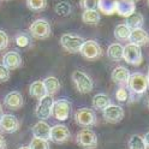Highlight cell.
Listing matches in <instances>:
<instances>
[{
  "instance_id": "cell-1",
  "label": "cell",
  "mask_w": 149,
  "mask_h": 149,
  "mask_svg": "<svg viewBox=\"0 0 149 149\" xmlns=\"http://www.w3.org/2000/svg\"><path fill=\"white\" fill-rule=\"evenodd\" d=\"M127 87H129L130 93H132L134 95H142L149 88L148 78L146 74L141 72H135L132 74H130L129 81H127Z\"/></svg>"
},
{
  "instance_id": "cell-2",
  "label": "cell",
  "mask_w": 149,
  "mask_h": 149,
  "mask_svg": "<svg viewBox=\"0 0 149 149\" xmlns=\"http://www.w3.org/2000/svg\"><path fill=\"white\" fill-rule=\"evenodd\" d=\"M29 34L39 40H45L48 39L52 34V28L51 24L46 21V19H36L31 23L29 26Z\"/></svg>"
},
{
  "instance_id": "cell-3",
  "label": "cell",
  "mask_w": 149,
  "mask_h": 149,
  "mask_svg": "<svg viewBox=\"0 0 149 149\" xmlns=\"http://www.w3.org/2000/svg\"><path fill=\"white\" fill-rule=\"evenodd\" d=\"M72 81L81 94H89L93 90V81L86 72L76 70L72 72Z\"/></svg>"
},
{
  "instance_id": "cell-4",
  "label": "cell",
  "mask_w": 149,
  "mask_h": 149,
  "mask_svg": "<svg viewBox=\"0 0 149 149\" xmlns=\"http://www.w3.org/2000/svg\"><path fill=\"white\" fill-rule=\"evenodd\" d=\"M53 104H54V100L49 94L39 99V104H37L35 108V116L40 120H46L51 118L53 112Z\"/></svg>"
},
{
  "instance_id": "cell-5",
  "label": "cell",
  "mask_w": 149,
  "mask_h": 149,
  "mask_svg": "<svg viewBox=\"0 0 149 149\" xmlns=\"http://www.w3.org/2000/svg\"><path fill=\"white\" fill-rule=\"evenodd\" d=\"M84 41L86 40L83 37L78 35H72V34H64L60 37L61 47L69 53H78Z\"/></svg>"
},
{
  "instance_id": "cell-6",
  "label": "cell",
  "mask_w": 149,
  "mask_h": 149,
  "mask_svg": "<svg viewBox=\"0 0 149 149\" xmlns=\"http://www.w3.org/2000/svg\"><path fill=\"white\" fill-rule=\"evenodd\" d=\"M123 59L130 64L137 66L142 63V51L141 47L134 43H127L126 46H124V52H123Z\"/></svg>"
},
{
  "instance_id": "cell-7",
  "label": "cell",
  "mask_w": 149,
  "mask_h": 149,
  "mask_svg": "<svg viewBox=\"0 0 149 149\" xmlns=\"http://www.w3.org/2000/svg\"><path fill=\"white\" fill-rule=\"evenodd\" d=\"M71 108L72 106L70 104V101L65 99H59L57 101H54L53 104L52 116L57 120H59V122H65L71 114Z\"/></svg>"
},
{
  "instance_id": "cell-8",
  "label": "cell",
  "mask_w": 149,
  "mask_h": 149,
  "mask_svg": "<svg viewBox=\"0 0 149 149\" xmlns=\"http://www.w3.org/2000/svg\"><path fill=\"white\" fill-rule=\"evenodd\" d=\"M79 53L82 54V57H84L88 60H96L102 55V48L97 42L88 40L83 42Z\"/></svg>"
},
{
  "instance_id": "cell-9",
  "label": "cell",
  "mask_w": 149,
  "mask_h": 149,
  "mask_svg": "<svg viewBox=\"0 0 149 149\" xmlns=\"http://www.w3.org/2000/svg\"><path fill=\"white\" fill-rule=\"evenodd\" d=\"M77 143L84 149H95L97 147V136L90 129H83L77 134Z\"/></svg>"
},
{
  "instance_id": "cell-10",
  "label": "cell",
  "mask_w": 149,
  "mask_h": 149,
  "mask_svg": "<svg viewBox=\"0 0 149 149\" xmlns=\"http://www.w3.org/2000/svg\"><path fill=\"white\" fill-rule=\"evenodd\" d=\"M74 120L81 126L89 127L96 124V116L93 109L89 108H79L74 113Z\"/></svg>"
},
{
  "instance_id": "cell-11",
  "label": "cell",
  "mask_w": 149,
  "mask_h": 149,
  "mask_svg": "<svg viewBox=\"0 0 149 149\" xmlns=\"http://www.w3.org/2000/svg\"><path fill=\"white\" fill-rule=\"evenodd\" d=\"M102 112H104L105 120L107 123H111V124L120 123L124 118V114H125L123 107H120L118 105H112V104L109 106H107Z\"/></svg>"
},
{
  "instance_id": "cell-12",
  "label": "cell",
  "mask_w": 149,
  "mask_h": 149,
  "mask_svg": "<svg viewBox=\"0 0 149 149\" xmlns=\"http://www.w3.org/2000/svg\"><path fill=\"white\" fill-rule=\"evenodd\" d=\"M71 137V132L70 130L65 126V125H54L51 127V136L49 139L52 142L57 143V144H61L68 142Z\"/></svg>"
},
{
  "instance_id": "cell-13",
  "label": "cell",
  "mask_w": 149,
  "mask_h": 149,
  "mask_svg": "<svg viewBox=\"0 0 149 149\" xmlns=\"http://www.w3.org/2000/svg\"><path fill=\"white\" fill-rule=\"evenodd\" d=\"M19 120L12 114H3L0 117V130L5 134L16 132L19 129Z\"/></svg>"
},
{
  "instance_id": "cell-14",
  "label": "cell",
  "mask_w": 149,
  "mask_h": 149,
  "mask_svg": "<svg viewBox=\"0 0 149 149\" xmlns=\"http://www.w3.org/2000/svg\"><path fill=\"white\" fill-rule=\"evenodd\" d=\"M22 57L21 54L16 51H10L4 54L3 57V64L8 69V70H16L22 66Z\"/></svg>"
},
{
  "instance_id": "cell-15",
  "label": "cell",
  "mask_w": 149,
  "mask_h": 149,
  "mask_svg": "<svg viewBox=\"0 0 149 149\" xmlns=\"http://www.w3.org/2000/svg\"><path fill=\"white\" fill-rule=\"evenodd\" d=\"M4 105L10 109H19L23 106V96L19 91H11L4 97Z\"/></svg>"
},
{
  "instance_id": "cell-16",
  "label": "cell",
  "mask_w": 149,
  "mask_h": 149,
  "mask_svg": "<svg viewBox=\"0 0 149 149\" xmlns=\"http://www.w3.org/2000/svg\"><path fill=\"white\" fill-rule=\"evenodd\" d=\"M129 40L131 43L137 45V46H143L149 42V36L146 30H143L142 28H137V29H131V34H130Z\"/></svg>"
},
{
  "instance_id": "cell-17",
  "label": "cell",
  "mask_w": 149,
  "mask_h": 149,
  "mask_svg": "<svg viewBox=\"0 0 149 149\" xmlns=\"http://www.w3.org/2000/svg\"><path fill=\"white\" fill-rule=\"evenodd\" d=\"M136 11L135 3L130 1H123V0H116V13H118L122 17H129L131 13Z\"/></svg>"
},
{
  "instance_id": "cell-18",
  "label": "cell",
  "mask_w": 149,
  "mask_h": 149,
  "mask_svg": "<svg viewBox=\"0 0 149 149\" xmlns=\"http://www.w3.org/2000/svg\"><path fill=\"white\" fill-rule=\"evenodd\" d=\"M130 77V72L124 66H117L113 72H112V81L119 86H125L127 84V81Z\"/></svg>"
},
{
  "instance_id": "cell-19",
  "label": "cell",
  "mask_w": 149,
  "mask_h": 149,
  "mask_svg": "<svg viewBox=\"0 0 149 149\" xmlns=\"http://www.w3.org/2000/svg\"><path fill=\"white\" fill-rule=\"evenodd\" d=\"M33 135H34V137L49 139L51 126L48 125V123H46L45 120H40V122H37L34 125V127H33Z\"/></svg>"
},
{
  "instance_id": "cell-20",
  "label": "cell",
  "mask_w": 149,
  "mask_h": 149,
  "mask_svg": "<svg viewBox=\"0 0 149 149\" xmlns=\"http://www.w3.org/2000/svg\"><path fill=\"white\" fill-rule=\"evenodd\" d=\"M123 52H124V47L120 43H112L108 46L107 57L112 61H118L123 59Z\"/></svg>"
},
{
  "instance_id": "cell-21",
  "label": "cell",
  "mask_w": 149,
  "mask_h": 149,
  "mask_svg": "<svg viewBox=\"0 0 149 149\" xmlns=\"http://www.w3.org/2000/svg\"><path fill=\"white\" fill-rule=\"evenodd\" d=\"M29 93L33 97H36V99H41L45 95H47V90L45 88V84H43V81H35L30 84V88H29Z\"/></svg>"
},
{
  "instance_id": "cell-22",
  "label": "cell",
  "mask_w": 149,
  "mask_h": 149,
  "mask_svg": "<svg viewBox=\"0 0 149 149\" xmlns=\"http://www.w3.org/2000/svg\"><path fill=\"white\" fill-rule=\"evenodd\" d=\"M144 23V18H143V15L139 13V12H134L131 13L129 17H126V22L125 24L130 28V29H137V28H142Z\"/></svg>"
},
{
  "instance_id": "cell-23",
  "label": "cell",
  "mask_w": 149,
  "mask_h": 149,
  "mask_svg": "<svg viewBox=\"0 0 149 149\" xmlns=\"http://www.w3.org/2000/svg\"><path fill=\"white\" fill-rule=\"evenodd\" d=\"M91 105L95 109L104 111L107 106L111 105V99L106 94H96L91 100Z\"/></svg>"
},
{
  "instance_id": "cell-24",
  "label": "cell",
  "mask_w": 149,
  "mask_h": 149,
  "mask_svg": "<svg viewBox=\"0 0 149 149\" xmlns=\"http://www.w3.org/2000/svg\"><path fill=\"white\" fill-rule=\"evenodd\" d=\"M43 84H45L46 90H47V94H49V95H53L55 93H58V90L60 89V82L54 76L46 77L43 79Z\"/></svg>"
},
{
  "instance_id": "cell-25",
  "label": "cell",
  "mask_w": 149,
  "mask_h": 149,
  "mask_svg": "<svg viewBox=\"0 0 149 149\" xmlns=\"http://www.w3.org/2000/svg\"><path fill=\"white\" fill-rule=\"evenodd\" d=\"M82 21L86 24L95 25L100 22V13L97 10H84L82 13Z\"/></svg>"
},
{
  "instance_id": "cell-26",
  "label": "cell",
  "mask_w": 149,
  "mask_h": 149,
  "mask_svg": "<svg viewBox=\"0 0 149 149\" xmlns=\"http://www.w3.org/2000/svg\"><path fill=\"white\" fill-rule=\"evenodd\" d=\"M130 34H131V29H130V28L125 23L118 24L114 28V37L118 41H126V40H129Z\"/></svg>"
},
{
  "instance_id": "cell-27",
  "label": "cell",
  "mask_w": 149,
  "mask_h": 149,
  "mask_svg": "<svg viewBox=\"0 0 149 149\" xmlns=\"http://www.w3.org/2000/svg\"><path fill=\"white\" fill-rule=\"evenodd\" d=\"M97 10L104 15L116 13V0H100Z\"/></svg>"
},
{
  "instance_id": "cell-28",
  "label": "cell",
  "mask_w": 149,
  "mask_h": 149,
  "mask_svg": "<svg viewBox=\"0 0 149 149\" xmlns=\"http://www.w3.org/2000/svg\"><path fill=\"white\" fill-rule=\"evenodd\" d=\"M147 144L143 137L139 135H134L129 139V149H147Z\"/></svg>"
},
{
  "instance_id": "cell-29",
  "label": "cell",
  "mask_w": 149,
  "mask_h": 149,
  "mask_svg": "<svg viewBox=\"0 0 149 149\" xmlns=\"http://www.w3.org/2000/svg\"><path fill=\"white\" fill-rule=\"evenodd\" d=\"M29 147L30 149H51L48 139L39 138V137H34L29 143Z\"/></svg>"
},
{
  "instance_id": "cell-30",
  "label": "cell",
  "mask_w": 149,
  "mask_h": 149,
  "mask_svg": "<svg viewBox=\"0 0 149 149\" xmlns=\"http://www.w3.org/2000/svg\"><path fill=\"white\" fill-rule=\"evenodd\" d=\"M30 34H25V33H19L17 34L16 37H15V41H16V45L18 47H28L30 43H31V39H30Z\"/></svg>"
},
{
  "instance_id": "cell-31",
  "label": "cell",
  "mask_w": 149,
  "mask_h": 149,
  "mask_svg": "<svg viewBox=\"0 0 149 149\" xmlns=\"http://www.w3.org/2000/svg\"><path fill=\"white\" fill-rule=\"evenodd\" d=\"M26 6L31 11H42L47 6V0H26Z\"/></svg>"
},
{
  "instance_id": "cell-32",
  "label": "cell",
  "mask_w": 149,
  "mask_h": 149,
  "mask_svg": "<svg viewBox=\"0 0 149 149\" xmlns=\"http://www.w3.org/2000/svg\"><path fill=\"white\" fill-rule=\"evenodd\" d=\"M55 12L57 15L61 16V17H65V16H69L71 13V5L68 3V1H60L55 5L54 7Z\"/></svg>"
},
{
  "instance_id": "cell-33",
  "label": "cell",
  "mask_w": 149,
  "mask_h": 149,
  "mask_svg": "<svg viewBox=\"0 0 149 149\" xmlns=\"http://www.w3.org/2000/svg\"><path fill=\"white\" fill-rule=\"evenodd\" d=\"M100 0H81L79 6L83 10H97Z\"/></svg>"
},
{
  "instance_id": "cell-34",
  "label": "cell",
  "mask_w": 149,
  "mask_h": 149,
  "mask_svg": "<svg viewBox=\"0 0 149 149\" xmlns=\"http://www.w3.org/2000/svg\"><path fill=\"white\" fill-rule=\"evenodd\" d=\"M116 99L119 102H126L130 99V91L122 86L119 89H117V91H116Z\"/></svg>"
},
{
  "instance_id": "cell-35",
  "label": "cell",
  "mask_w": 149,
  "mask_h": 149,
  "mask_svg": "<svg viewBox=\"0 0 149 149\" xmlns=\"http://www.w3.org/2000/svg\"><path fill=\"white\" fill-rule=\"evenodd\" d=\"M10 79V70L4 64H0V82H7Z\"/></svg>"
},
{
  "instance_id": "cell-36",
  "label": "cell",
  "mask_w": 149,
  "mask_h": 149,
  "mask_svg": "<svg viewBox=\"0 0 149 149\" xmlns=\"http://www.w3.org/2000/svg\"><path fill=\"white\" fill-rule=\"evenodd\" d=\"M8 45V36L4 30H0V51H3Z\"/></svg>"
},
{
  "instance_id": "cell-37",
  "label": "cell",
  "mask_w": 149,
  "mask_h": 149,
  "mask_svg": "<svg viewBox=\"0 0 149 149\" xmlns=\"http://www.w3.org/2000/svg\"><path fill=\"white\" fill-rule=\"evenodd\" d=\"M6 148V141H5V138L0 135V149H5Z\"/></svg>"
},
{
  "instance_id": "cell-38",
  "label": "cell",
  "mask_w": 149,
  "mask_h": 149,
  "mask_svg": "<svg viewBox=\"0 0 149 149\" xmlns=\"http://www.w3.org/2000/svg\"><path fill=\"white\" fill-rule=\"evenodd\" d=\"M143 139H144V142H146V144H147V147H149V132H147V134L144 135V137H143Z\"/></svg>"
},
{
  "instance_id": "cell-39",
  "label": "cell",
  "mask_w": 149,
  "mask_h": 149,
  "mask_svg": "<svg viewBox=\"0 0 149 149\" xmlns=\"http://www.w3.org/2000/svg\"><path fill=\"white\" fill-rule=\"evenodd\" d=\"M18 149H30V147L29 146H23V147H19Z\"/></svg>"
},
{
  "instance_id": "cell-40",
  "label": "cell",
  "mask_w": 149,
  "mask_h": 149,
  "mask_svg": "<svg viewBox=\"0 0 149 149\" xmlns=\"http://www.w3.org/2000/svg\"><path fill=\"white\" fill-rule=\"evenodd\" d=\"M3 116V106H1V104H0V117Z\"/></svg>"
},
{
  "instance_id": "cell-41",
  "label": "cell",
  "mask_w": 149,
  "mask_h": 149,
  "mask_svg": "<svg viewBox=\"0 0 149 149\" xmlns=\"http://www.w3.org/2000/svg\"><path fill=\"white\" fill-rule=\"evenodd\" d=\"M123 1H130V3H135V1H137V0H123Z\"/></svg>"
},
{
  "instance_id": "cell-42",
  "label": "cell",
  "mask_w": 149,
  "mask_h": 149,
  "mask_svg": "<svg viewBox=\"0 0 149 149\" xmlns=\"http://www.w3.org/2000/svg\"><path fill=\"white\" fill-rule=\"evenodd\" d=\"M147 78H148V83H149V70H148V74H147Z\"/></svg>"
},
{
  "instance_id": "cell-43",
  "label": "cell",
  "mask_w": 149,
  "mask_h": 149,
  "mask_svg": "<svg viewBox=\"0 0 149 149\" xmlns=\"http://www.w3.org/2000/svg\"><path fill=\"white\" fill-rule=\"evenodd\" d=\"M148 108H149V101H148Z\"/></svg>"
},
{
  "instance_id": "cell-44",
  "label": "cell",
  "mask_w": 149,
  "mask_h": 149,
  "mask_svg": "<svg viewBox=\"0 0 149 149\" xmlns=\"http://www.w3.org/2000/svg\"><path fill=\"white\" fill-rule=\"evenodd\" d=\"M148 6H149V0H148Z\"/></svg>"
}]
</instances>
